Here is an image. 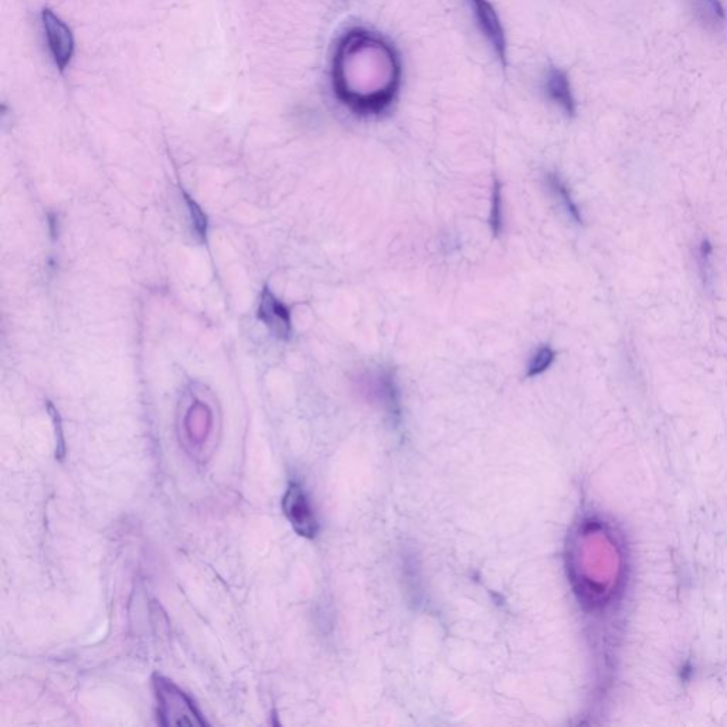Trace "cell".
I'll return each mask as SVG.
<instances>
[{
	"label": "cell",
	"mask_w": 727,
	"mask_h": 727,
	"mask_svg": "<svg viewBox=\"0 0 727 727\" xmlns=\"http://www.w3.org/2000/svg\"><path fill=\"white\" fill-rule=\"evenodd\" d=\"M400 56L387 40L362 28L345 33L333 59V88L338 101L361 117L381 116L400 87Z\"/></svg>",
	"instance_id": "1"
},
{
	"label": "cell",
	"mask_w": 727,
	"mask_h": 727,
	"mask_svg": "<svg viewBox=\"0 0 727 727\" xmlns=\"http://www.w3.org/2000/svg\"><path fill=\"white\" fill-rule=\"evenodd\" d=\"M155 695L158 699V717L162 726H206L199 710L190 696L173 682L162 676L154 678Z\"/></svg>",
	"instance_id": "2"
},
{
	"label": "cell",
	"mask_w": 727,
	"mask_h": 727,
	"mask_svg": "<svg viewBox=\"0 0 727 727\" xmlns=\"http://www.w3.org/2000/svg\"><path fill=\"white\" fill-rule=\"evenodd\" d=\"M43 28L46 33L47 44H49L50 53L53 57L54 64L61 73L67 70L73 61L74 36L71 28L61 20L53 11L43 9L42 12Z\"/></svg>",
	"instance_id": "3"
},
{
	"label": "cell",
	"mask_w": 727,
	"mask_h": 727,
	"mask_svg": "<svg viewBox=\"0 0 727 727\" xmlns=\"http://www.w3.org/2000/svg\"><path fill=\"white\" fill-rule=\"evenodd\" d=\"M474 16L476 25L481 28V35L485 36L489 44L499 59L503 67L507 66V42L505 28L500 21L499 14L496 13L495 7L489 0H466Z\"/></svg>",
	"instance_id": "4"
},
{
	"label": "cell",
	"mask_w": 727,
	"mask_h": 727,
	"mask_svg": "<svg viewBox=\"0 0 727 727\" xmlns=\"http://www.w3.org/2000/svg\"><path fill=\"white\" fill-rule=\"evenodd\" d=\"M283 512L300 536L307 538L316 537L319 524L302 486L290 483L283 497Z\"/></svg>",
	"instance_id": "5"
},
{
	"label": "cell",
	"mask_w": 727,
	"mask_h": 727,
	"mask_svg": "<svg viewBox=\"0 0 727 727\" xmlns=\"http://www.w3.org/2000/svg\"><path fill=\"white\" fill-rule=\"evenodd\" d=\"M359 384L368 394L381 400L392 414L400 412V391H398L394 371H391L390 368L369 371V373L362 374Z\"/></svg>",
	"instance_id": "6"
},
{
	"label": "cell",
	"mask_w": 727,
	"mask_h": 727,
	"mask_svg": "<svg viewBox=\"0 0 727 727\" xmlns=\"http://www.w3.org/2000/svg\"><path fill=\"white\" fill-rule=\"evenodd\" d=\"M545 90L548 99L552 100L555 106H559L567 116H576V99L566 71L560 70L557 67H550L545 74Z\"/></svg>",
	"instance_id": "7"
},
{
	"label": "cell",
	"mask_w": 727,
	"mask_h": 727,
	"mask_svg": "<svg viewBox=\"0 0 727 727\" xmlns=\"http://www.w3.org/2000/svg\"><path fill=\"white\" fill-rule=\"evenodd\" d=\"M261 319L271 333L278 337L288 338L292 331V320L287 307L283 303L279 302L269 288H264L261 303Z\"/></svg>",
	"instance_id": "8"
},
{
	"label": "cell",
	"mask_w": 727,
	"mask_h": 727,
	"mask_svg": "<svg viewBox=\"0 0 727 727\" xmlns=\"http://www.w3.org/2000/svg\"><path fill=\"white\" fill-rule=\"evenodd\" d=\"M696 20L709 32H721L727 25V13L721 0H689Z\"/></svg>",
	"instance_id": "9"
},
{
	"label": "cell",
	"mask_w": 727,
	"mask_h": 727,
	"mask_svg": "<svg viewBox=\"0 0 727 727\" xmlns=\"http://www.w3.org/2000/svg\"><path fill=\"white\" fill-rule=\"evenodd\" d=\"M545 185H547L548 190H552L553 195L557 198L560 205L564 207V211L569 214V218L573 219L577 223H583L580 209H578L576 202H574L571 192H569L564 181H561V178H560L557 174L548 173L547 175H545Z\"/></svg>",
	"instance_id": "10"
},
{
	"label": "cell",
	"mask_w": 727,
	"mask_h": 727,
	"mask_svg": "<svg viewBox=\"0 0 727 727\" xmlns=\"http://www.w3.org/2000/svg\"><path fill=\"white\" fill-rule=\"evenodd\" d=\"M490 229L495 236H499L503 230V195L502 183L497 178L493 180L492 187V206H490V218H489Z\"/></svg>",
	"instance_id": "11"
},
{
	"label": "cell",
	"mask_w": 727,
	"mask_h": 727,
	"mask_svg": "<svg viewBox=\"0 0 727 727\" xmlns=\"http://www.w3.org/2000/svg\"><path fill=\"white\" fill-rule=\"evenodd\" d=\"M555 351L552 347L545 345V347L538 348L536 354L531 357V361L529 362L528 371L526 376L533 378V376H540L545 373L553 362H554Z\"/></svg>",
	"instance_id": "12"
},
{
	"label": "cell",
	"mask_w": 727,
	"mask_h": 727,
	"mask_svg": "<svg viewBox=\"0 0 727 727\" xmlns=\"http://www.w3.org/2000/svg\"><path fill=\"white\" fill-rule=\"evenodd\" d=\"M187 198V204L190 206V214H192V221H194L195 229H197L198 235L200 238H205L206 236L207 230V222L206 216H205L204 212L198 206L197 202L194 199H190L188 195H185Z\"/></svg>",
	"instance_id": "13"
},
{
	"label": "cell",
	"mask_w": 727,
	"mask_h": 727,
	"mask_svg": "<svg viewBox=\"0 0 727 727\" xmlns=\"http://www.w3.org/2000/svg\"><path fill=\"white\" fill-rule=\"evenodd\" d=\"M49 412L52 415V418H53L54 426H56V435H57V456L59 459H63L64 456V440H63V432H61V416H59V412L54 409L53 405L49 404Z\"/></svg>",
	"instance_id": "14"
}]
</instances>
